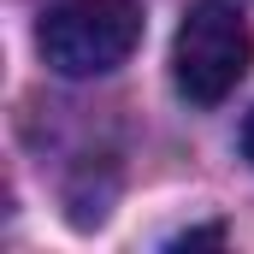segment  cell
I'll return each mask as SVG.
<instances>
[{
    "instance_id": "cell-1",
    "label": "cell",
    "mask_w": 254,
    "mask_h": 254,
    "mask_svg": "<svg viewBox=\"0 0 254 254\" xmlns=\"http://www.w3.org/2000/svg\"><path fill=\"white\" fill-rule=\"evenodd\" d=\"M142 48L136 0H60L36 24V54L60 77H107Z\"/></svg>"
},
{
    "instance_id": "cell-2",
    "label": "cell",
    "mask_w": 254,
    "mask_h": 254,
    "mask_svg": "<svg viewBox=\"0 0 254 254\" xmlns=\"http://www.w3.org/2000/svg\"><path fill=\"white\" fill-rule=\"evenodd\" d=\"M254 65V36L231 0H195L172 36V83L190 107H219Z\"/></svg>"
},
{
    "instance_id": "cell-3",
    "label": "cell",
    "mask_w": 254,
    "mask_h": 254,
    "mask_svg": "<svg viewBox=\"0 0 254 254\" xmlns=\"http://www.w3.org/2000/svg\"><path fill=\"white\" fill-rule=\"evenodd\" d=\"M243 160H249V166H254V113H249V119H243Z\"/></svg>"
}]
</instances>
